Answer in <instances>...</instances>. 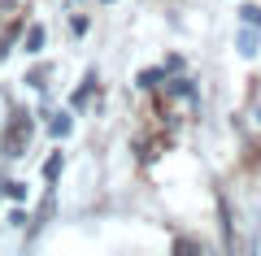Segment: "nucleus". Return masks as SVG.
<instances>
[{
    "mask_svg": "<svg viewBox=\"0 0 261 256\" xmlns=\"http://www.w3.org/2000/svg\"><path fill=\"white\" fill-rule=\"evenodd\" d=\"M31 139V118H13L5 135V156H22V144Z\"/></svg>",
    "mask_w": 261,
    "mask_h": 256,
    "instance_id": "1",
    "label": "nucleus"
},
{
    "mask_svg": "<svg viewBox=\"0 0 261 256\" xmlns=\"http://www.w3.org/2000/svg\"><path fill=\"white\" fill-rule=\"evenodd\" d=\"M70 126H74V122H70V113H61V118H53V126H48V130L61 139V135H70Z\"/></svg>",
    "mask_w": 261,
    "mask_h": 256,
    "instance_id": "2",
    "label": "nucleus"
},
{
    "mask_svg": "<svg viewBox=\"0 0 261 256\" xmlns=\"http://www.w3.org/2000/svg\"><path fill=\"white\" fill-rule=\"evenodd\" d=\"M44 48V26H31V35H27V52H39Z\"/></svg>",
    "mask_w": 261,
    "mask_h": 256,
    "instance_id": "3",
    "label": "nucleus"
},
{
    "mask_svg": "<svg viewBox=\"0 0 261 256\" xmlns=\"http://www.w3.org/2000/svg\"><path fill=\"white\" fill-rule=\"evenodd\" d=\"M240 52L244 56H257V35H252V31H244V35H240Z\"/></svg>",
    "mask_w": 261,
    "mask_h": 256,
    "instance_id": "4",
    "label": "nucleus"
},
{
    "mask_svg": "<svg viewBox=\"0 0 261 256\" xmlns=\"http://www.w3.org/2000/svg\"><path fill=\"white\" fill-rule=\"evenodd\" d=\"M244 22H248V26H261V9H257V5H244Z\"/></svg>",
    "mask_w": 261,
    "mask_h": 256,
    "instance_id": "5",
    "label": "nucleus"
},
{
    "mask_svg": "<svg viewBox=\"0 0 261 256\" xmlns=\"http://www.w3.org/2000/svg\"><path fill=\"white\" fill-rule=\"evenodd\" d=\"M57 174H61V156H53V161L44 165V178H57Z\"/></svg>",
    "mask_w": 261,
    "mask_h": 256,
    "instance_id": "6",
    "label": "nucleus"
},
{
    "mask_svg": "<svg viewBox=\"0 0 261 256\" xmlns=\"http://www.w3.org/2000/svg\"><path fill=\"white\" fill-rule=\"evenodd\" d=\"M9 195L13 200H27V183H9Z\"/></svg>",
    "mask_w": 261,
    "mask_h": 256,
    "instance_id": "7",
    "label": "nucleus"
},
{
    "mask_svg": "<svg viewBox=\"0 0 261 256\" xmlns=\"http://www.w3.org/2000/svg\"><path fill=\"white\" fill-rule=\"evenodd\" d=\"M105 5H109V0H105Z\"/></svg>",
    "mask_w": 261,
    "mask_h": 256,
    "instance_id": "8",
    "label": "nucleus"
}]
</instances>
